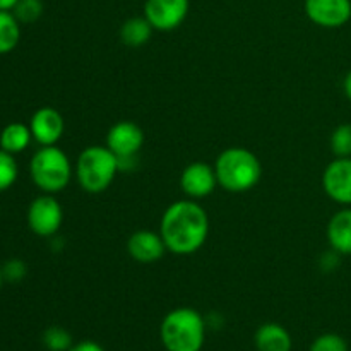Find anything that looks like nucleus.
I'll return each mask as SVG.
<instances>
[{"mask_svg": "<svg viewBox=\"0 0 351 351\" xmlns=\"http://www.w3.org/2000/svg\"><path fill=\"white\" fill-rule=\"evenodd\" d=\"M160 235L167 250L177 256L197 252L209 235L208 213L194 201L173 202L161 216Z\"/></svg>", "mask_w": 351, "mask_h": 351, "instance_id": "obj_1", "label": "nucleus"}, {"mask_svg": "<svg viewBox=\"0 0 351 351\" xmlns=\"http://www.w3.org/2000/svg\"><path fill=\"white\" fill-rule=\"evenodd\" d=\"M215 171L219 187L233 194L250 191L263 177L259 158L252 151L239 146L228 147L216 158Z\"/></svg>", "mask_w": 351, "mask_h": 351, "instance_id": "obj_2", "label": "nucleus"}, {"mask_svg": "<svg viewBox=\"0 0 351 351\" xmlns=\"http://www.w3.org/2000/svg\"><path fill=\"white\" fill-rule=\"evenodd\" d=\"M167 351H201L206 341V321L197 311L180 307L168 312L160 326Z\"/></svg>", "mask_w": 351, "mask_h": 351, "instance_id": "obj_3", "label": "nucleus"}, {"mask_svg": "<svg viewBox=\"0 0 351 351\" xmlns=\"http://www.w3.org/2000/svg\"><path fill=\"white\" fill-rule=\"evenodd\" d=\"M120 171L119 158L106 146H89L79 154L75 177L89 194H101L115 180Z\"/></svg>", "mask_w": 351, "mask_h": 351, "instance_id": "obj_4", "label": "nucleus"}, {"mask_svg": "<svg viewBox=\"0 0 351 351\" xmlns=\"http://www.w3.org/2000/svg\"><path fill=\"white\" fill-rule=\"evenodd\" d=\"M33 184L45 194H57L69 185L72 165L67 154L57 146H41L29 163Z\"/></svg>", "mask_w": 351, "mask_h": 351, "instance_id": "obj_5", "label": "nucleus"}, {"mask_svg": "<svg viewBox=\"0 0 351 351\" xmlns=\"http://www.w3.org/2000/svg\"><path fill=\"white\" fill-rule=\"evenodd\" d=\"M144 144V132L137 123L122 120L110 127L106 134V147L119 158V167L122 171L132 170L136 167L137 154Z\"/></svg>", "mask_w": 351, "mask_h": 351, "instance_id": "obj_6", "label": "nucleus"}, {"mask_svg": "<svg viewBox=\"0 0 351 351\" xmlns=\"http://www.w3.org/2000/svg\"><path fill=\"white\" fill-rule=\"evenodd\" d=\"M64 221V211L53 194H43L27 208V226L38 237H53Z\"/></svg>", "mask_w": 351, "mask_h": 351, "instance_id": "obj_7", "label": "nucleus"}, {"mask_svg": "<svg viewBox=\"0 0 351 351\" xmlns=\"http://www.w3.org/2000/svg\"><path fill=\"white\" fill-rule=\"evenodd\" d=\"M191 0H146L144 17L153 29L173 31L187 19Z\"/></svg>", "mask_w": 351, "mask_h": 351, "instance_id": "obj_8", "label": "nucleus"}, {"mask_svg": "<svg viewBox=\"0 0 351 351\" xmlns=\"http://www.w3.org/2000/svg\"><path fill=\"white\" fill-rule=\"evenodd\" d=\"M322 189L338 204L351 206V158H336L326 167Z\"/></svg>", "mask_w": 351, "mask_h": 351, "instance_id": "obj_9", "label": "nucleus"}, {"mask_svg": "<svg viewBox=\"0 0 351 351\" xmlns=\"http://www.w3.org/2000/svg\"><path fill=\"white\" fill-rule=\"evenodd\" d=\"M305 14L317 26L335 29L351 19V0H305Z\"/></svg>", "mask_w": 351, "mask_h": 351, "instance_id": "obj_10", "label": "nucleus"}, {"mask_svg": "<svg viewBox=\"0 0 351 351\" xmlns=\"http://www.w3.org/2000/svg\"><path fill=\"white\" fill-rule=\"evenodd\" d=\"M29 129L40 146H55L65 130L64 117L51 106H41L31 117Z\"/></svg>", "mask_w": 351, "mask_h": 351, "instance_id": "obj_11", "label": "nucleus"}, {"mask_svg": "<svg viewBox=\"0 0 351 351\" xmlns=\"http://www.w3.org/2000/svg\"><path fill=\"white\" fill-rule=\"evenodd\" d=\"M218 185L215 168L202 161L191 163L180 175V187L191 199L208 197Z\"/></svg>", "mask_w": 351, "mask_h": 351, "instance_id": "obj_12", "label": "nucleus"}, {"mask_svg": "<svg viewBox=\"0 0 351 351\" xmlns=\"http://www.w3.org/2000/svg\"><path fill=\"white\" fill-rule=\"evenodd\" d=\"M127 250H129V256L137 263L153 264L165 256L167 245L160 233L139 230L130 235L129 242H127Z\"/></svg>", "mask_w": 351, "mask_h": 351, "instance_id": "obj_13", "label": "nucleus"}, {"mask_svg": "<svg viewBox=\"0 0 351 351\" xmlns=\"http://www.w3.org/2000/svg\"><path fill=\"white\" fill-rule=\"evenodd\" d=\"M328 240L339 256H351V206L335 213L329 219Z\"/></svg>", "mask_w": 351, "mask_h": 351, "instance_id": "obj_14", "label": "nucleus"}, {"mask_svg": "<svg viewBox=\"0 0 351 351\" xmlns=\"http://www.w3.org/2000/svg\"><path fill=\"white\" fill-rule=\"evenodd\" d=\"M254 345L257 351H291L293 341H291L290 332L283 326L276 322H267L256 331Z\"/></svg>", "mask_w": 351, "mask_h": 351, "instance_id": "obj_15", "label": "nucleus"}, {"mask_svg": "<svg viewBox=\"0 0 351 351\" xmlns=\"http://www.w3.org/2000/svg\"><path fill=\"white\" fill-rule=\"evenodd\" d=\"M33 141L29 125L21 122H12L5 125L0 132V149L7 151L10 154L23 153Z\"/></svg>", "mask_w": 351, "mask_h": 351, "instance_id": "obj_16", "label": "nucleus"}, {"mask_svg": "<svg viewBox=\"0 0 351 351\" xmlns=\"http://www.w3.org/2000/svg\"><path fill=\"white\" fill-rule=\"evenodd\" d=\"M153 26L146 17H130L120 27V40L127 45V47H143L151 40L153 34Z\"/></svg>", "mask_w": 351, "mask_h": 351, "instance_id": "obj_17", "label": "nucleus"}, {"mask_svg": "<svg viewBox=\"0 0 351 351\" xmlns=\"http://www.w3.org/2000/svg\"><path fill=\"white\" fill-rule=\"evenodd\" d=\"M21 23L9 10H0V55L10 53L19 45Z\"/></svg>", "mask_w": 351, "mask_h": 351, "instance_id": "obj_18", "label": "nucleus"}, {"mask_svg": "<svg viewBox=\"0 0 351 351\" xmlns=\"http://www.w3.org/2000/svg\"><path fill=\"white\" fill-rule=\"evenodd\" d=\"M43 345L48 351H69L74 341L67 329L60 328V326H50L43 332Z\"/></svg>", "mask_w": 351, "mask_h": 351, "instance_id": "obj_19", "label": "nucleus"}, {"mask_svg": "<svg viewBox=\"0 0 351 351\" xmlns=\"http://www.w3.org/2000/svg\"><path fill=\"white\" fill-rule=\"evenodd\" d=\"M331 149L336 158H351V123H341L332 130Z\"/></svg>", "mask_w": 351, "mask_h": 351, "instance_id": "obj_20", "label": "nucleus"}, {"mask_svg": "<svg viewBox=\"0 0 351 351\" xmlns=\"http://www.w3.org/2000/svg\"><path fill=\"white\" fill-rule=\"evenodd\" d=\"M19 175L14 154L0 149V192H5L7 189L12 187Z\"/></svg>", "mask_w": 351, "mask_h": 351, "instance_id": "obj_21", "label": "nucleus"}, {"mask_svg": "<svg viewBox=\"0 0 351 351\" xmlns=\"http://www.w3.org/2000/svg\"><path fill=\"white\" fill-rule=\"evenodd\" d=\"M21 24H33L43 14V2L41 0H19L12 10Z\"/></svg>", "mask_w": 351, "mask_h": 351, "instance_id": "obj_22", "label": "nucleus"}, {"mask_svg": "<svg viewBox=\"0 0 351 351\" xmlns=\"http://www.w3.org/2000/svg\"><path fill=\"white\" fill-rule=\"evenodd\" d=\"M308 351H348V343L343 336L335 332H326L314 339Z\"/></svg>", "mask_w": 351, "mask_h": 351, "instance_id": "obj_23", "label": "nucleus"}, {"mask_svg": "<svg viewBox=\"0 0 351 351\" xmlns=\"http://www.w3.org/2000/svg\"><path fill=\"white\" fill-rule=\"evenodd\" d=\"M2 274L3 280L9 283H19L27 274V267L21 259H10L2 266Z\"/></svg>", "mask_w": 351, "mask_h": 351, "instance_id": "obj_24", "label": "nucleus"}, {"mask_svg": "<svg viewBox=\"0 0 351 351\" xmlns=\"http://www.w3.org/2000/svg\"><path fill=\"white\" fill-rule=\"evenodd\" d=\"M69 351H105V348L101 345H98L96 341L86 339V341H79L75 345H72V348Z\"/></svg>", "mask_w": 351, "mask_h": 351, "instance_id": "obj_25", "label": "nucleus"}, {"mask_svg": "<svg viewBox=\"0 0 351 351\" xmlns=\"http://www.w3.org/2000/svg\"><path fill=\"white\" fill-rule=\"evenodd\" d=\"M17 2H19V0H0V10H9V12H12L14 7L17 5Z\"/></svg>", "mask_w": 351, "mask_h": 351, "instance_id": "obj_26", "label": "nucleus"}, {"mask_svg": "<svg viewBox=\"0 0 351 351\" xmlns=\"http://www.w3.org/2000/svg\"><path fill=\"white\" fill-rule=\"evenodd\" d=\"M343 89H345V95L348 96V99L351 101V71L346 74L345 81H343Z\"/></svg>", "mask_w": 351, "mask_h": 351, "instance_id": "obj_27", "label": "nucleus"}, {"mask_svg": "<svg viewBox=\"0 0 351 351\" xmlns=\"http://www.w3.org/2000/svg\"><path fill=\"white\" fill-rule=\"evenodd\" d=\"M3 274H2V267H0V288H2V285H3Z\"/></svg>", "mask_w": 351, "mask_h": 351, "instance_id": "obj_28", "label": "nucleus"}]
</instances>
